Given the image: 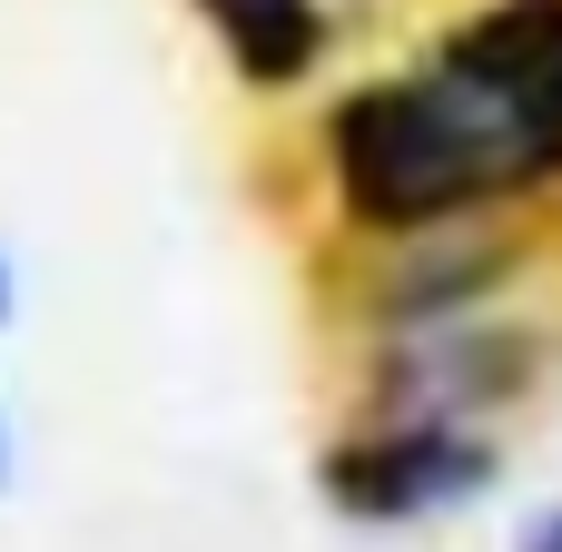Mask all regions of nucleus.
Returning <instances> with one entry per match:
<instances>
[{"label":"nucleus","instance_id":"f257e3e1","mask_svg":"<svg viewBox=\"0 0 562 552\" xmlns=\"http://www.w3.org/2000/svg\"><path fill=\"white\" fill-rule=\"evenodd\" d=\"M316 158L366 237H435L562 188V0H484L425 69L356 79L316 119Z\"/></svg>","mask_w":562,"mask_h":552},{"label":"nucleus","instance_id":"f03ea898","mask_svg":"<svg viewBox=\"0 0 562 552\" xmlns=\"http://www.w3.org/2000/svg\"><path fill=\"white\" fill-rule=\"evenodd\" d=\"M326 504L356 514V523H435L454 504H474L494 484V444L474 425H405V415H375L366 435L326 444Z\"/></svg>","mask_w":562,"mask_h":552},{"label":"nucleus","instance_id":"7ed1b4c3","mask_svg":"<svg viewBox=\"0 0 562 552\" xmlns=\"http://www.w3.org/2000/svg\"><path fill=\"white\" fill-rule=\"evenodd\" d=\"M198 20L217 30L227 69L247 89H296L316 59H326V0H198Z\"/></svg>","mask_w":562,"mask_h":552},{"label":"nucleus","instance_id":"39448f33","mask_svg":"<svg viewBox=\"0 0 562 552\" xmlns=\"http://www.w3.org/2000/svg\"><path fill=\"white\" fill-rule=\"evenodd\" d=\"M0 326H10V257H0Z\"/></svg>","mask_w":562,"mask_h":552},{"label":"nucleus","instance_id":"423d86ee","mask_svg":"<svg viewBox=\"0 0 562 552\" xmlns=\"http://www.w3.org/2000/svg\"><path fill=\"white\" fill-rule=\"evenodd\" d=\"M0 474H10V444H0Z\"/></svg>","mask_w":562,"mask_h":552},{"label":"nucleus","instance_id":"20e7f679","mask_svg":"<svg viewBox=\"0 0 562 552\" xmlns=\"http://www.w3.org/2000/svg\"><path fill=\"white\" fill-rule=\"evenodd\" d=\"M514 552H562V504H553V514H533V523H524V543H514Z\"/></svg>","mask_w":562,"mask_h":552}]
</instances>
